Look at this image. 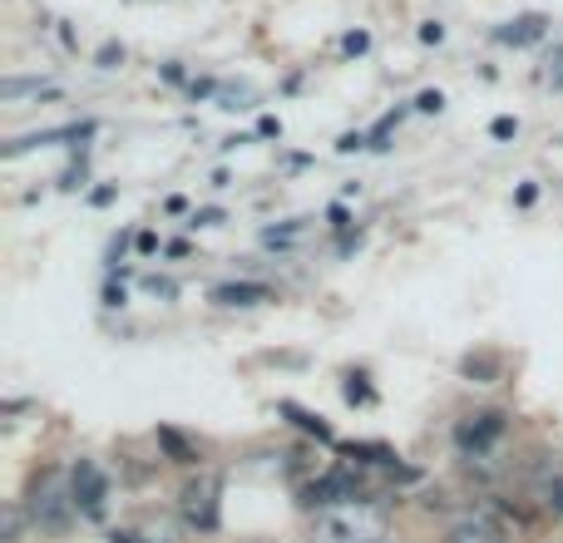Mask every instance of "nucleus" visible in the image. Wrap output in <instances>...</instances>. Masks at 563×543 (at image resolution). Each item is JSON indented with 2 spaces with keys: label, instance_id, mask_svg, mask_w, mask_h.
<instances>
[{
  "label": "nucleus",
  "instance_id": "16",
  "mask_svg": "<svg viewBox=\"0 0 563 543\" xmlns=\"http://www.w3.org/2000/svg\"><path fill=\"white\" fill-rule=\"evenodd\" d=\"M416 109L420 114H440V109H445V95H440V89H426V95L416 99Z\"/></svg>",
  "mask_w": 563,
  "mask_h": 543
},
{
  "label": "nucleus",
  "instance_id": "12",
  "mask_svg": "<svg viewBox=\"0 0 563 543\" xmlns=\"http://www.w3.org/2000/svg\"><path fill=\"white\" fill-rule=\"evenodd\" d=\"M287 410L291 420H297L301 430H307V435H317V440H331V425H321V415H307V410H297V406H282Z\"/></svg>",
  "mask_w": 563,
  "mask_h": 543
},
{
  "label": "nucleus",
  "instance_id": "8",
  "mask_svg": "<svg viewBox=\"0 0 563 543\" xmlns=\"http://www.w3.org/2000/svg\"><path fill=\"white\" fill-rule=\"evenodd\" d=\"M549 25H554L549 15L529 10V15H515V20H505V25H495V45H515V49H525V45H534V40H544V35H549Z\"/></svg>",
  "mask_w": 563,
  "mask_h": 543
},
{
  "label": "nucleus",
  "instance_id": "9",
  "mask_svg": "<svg viewBox=\"0 0 563 543\" xmlns=\"http://www.w3.org/2000/svg\"><path fill=\"white\" fill-rule=\"evenodd\" d=\"M213 301L218 307H267V301H277V291L267 281H223V287H213Z\"/></svg>",
  "mask_w": 563,
  "mask_h": 543
},
{
  "label": "nucleus",
  "instance_id": "21",
  "mask_svg": "<svg viewBox=\"0 0 563 543\" xmlns=\"http://www.w3.org/2000/svg\"><path fill=\"white\" fill-rule=\"evenodd\" d=\"M509 134H519L515 119H495V138H509Z\"/></svg>",
  "mask_w": 563,
  "mask_h": 543
},
{
  "label": "nucleus",
  "instance_id": "15",
  "mask_svg": "<svg viewBox=\"0 0 563 543\" xmlns=\"http://www.w3.org/2000/svg\"><path fill=\"white\" fill-rule=\"evenodd\" d=\"M544 505L554 509V514H563V475H554V479L544 485Z\"/></svg>",
  "mask_w": 563,
  "mask_h": 543
},
{
  "label": "nucleus",
  "instance_id": "20",
  "mask_svg": "<svg viewBox=\"0 0 563 543\" xmlns=\"http://www.w3.org/2000/svg\"><path fill=\"white\" fill-rule=\"evenodd\" d=\"M247 89H223V109H247Z\"/></svg>",
  "mask_w": 563,
  "mask_h": 543
},
{
  "label": "nucleus",
  "instance_id": "2",
  "mask_svg": "<svg viewBox=\"0 0 563 543\" xmlns=\"http://www.w3.org/2000/svg\"><path fill=\"white\" fill-rule=\"evenodd\" d=\"M20 505H25V519L40 539H65L79 519L69 469H45V475H35V485H30V495L20 499Z\"/></svg>",
  "mask_w": 563,
  "mask_h": 543
},
{
  "label": "nucleus",
  "instance_id": "17",
  "mask_svg": "<svg viewBox=\"0 0 563 543\" xmlns=\"http://www.w3.org/2000/svg\"><path fill=\"white\" fill-rule=\"evenodd\" d=\"M346 400H361V406H366V400H371L366 376H346Z\"/></svg>",
  "mask_w": 563,
  "mask_h": 543
},
{
  "label": "nucleus",
  "instance_id": "3",
  "mask_svg": "<svg viewBox=\"0 0 563 543\" xmlns=\"http://www.w3.org/2000/svg\"><path fill=\"white\" fill-rule=\"evenodd\" d=\"M178 514H184L188 529H198V534H213L218 519H223V475L203 469V475L188 479L184 495H178Z\"/></svg>",
  "mask_w": 563,
  "mask_h": 543
},
{
  "label": "nucleus",
  "instance_id": "19",
  "mask_svg": "<svg viewBox=\"0 0 563 543\" xmlns=\"http://www.w3.org/2000/svg\"><path fill=\"white\" fill-rule=\"evenodd\" d=\"M341 49H346V55H361V49H371V35H366V30H356V35L341 40Z\"/></svg>",
  "mask_w": 563,
  "mask_h": 543
},
{
  "label": "nucleus",
  "instance_id": "11",
  "mask_svg": "<svg viewBox=\"0 0 563 543\" xmlns=\"http://www.w3.org/2000/svg\"><path fill=\"white\" fill-rule=\"evenodd\" d=\"M301 233H307V218H297V223H287V228H267L263 243H267V247H291Z\"/></svg>",
  "mask_w": 563,
  "mask_h": 543
},
{
  "label": "nucleus",
  "instance_id": "13",
  "mask_svg": "<svg viewBox=\"0 0 563 543\" xmlns=\"http://www.w3.org/2000/svg\"><path fill=\"white\" fill-rule=\"evenodd\" d=\"M25 505H5V543H20L25 539Z\"/></svg>",
  "mask_w": 563,
  "mask_h": 543
},
{
  "label": "nucleus",
  "instance_id": "5",
  "mask_svg": "<svg viewBox=\"0 0 563 543\" xmlns=\"http://www.w3.org/2000/svg\"><path fill=\"white\" fill-rule=\"evenodd\" d=\"M351 499H366V495H361V475H356V465H336V469H327L321 479H311V485L301 489V505H311V509L351 505Z\"/></svg>",
  "mask_w": 563,
  "mask_h": 543
},
{
  "label": "nucleus",
  "instance_id": "22",
  "mask_svg": "<svg viewBox=\"0 0 563 543\" xmlns=\"http://www.w3.org/2000/svg\"><path fill=\"white\" fill-rule=\"evenodd\" d=\"M420 40H426V45H440V40H445V30H440V25H426V30H420Z\"/></svg>",
  "mask_w": 563,
  "mask_h": 543
},
{
  "label": "nucleus",
  "instance_id": "4",
  "mask_svg": "<svg viewBox=\"0 0 563 543\" xmlns=\"http://www.w3.org/2000/svg\"><path fill=\"white\" fill-rule=\"evenodd\" d=\"M509 435V415L505 410H475V415H465L455 425V450L475 465V459H489L495 455V445Z\"/></svg>",
  "mask_w": 563,
  "mask_h": 543
},
{
  "label": "nucleus",
  "instance_id": "1",
  "mask_svg": "<svg viewBox=\"0 0 563 543\" xmlns=\"http://www.w3.org/2000/svg\"><path fill=\"white\" fill-rule=\"evenodd\" d=\"M311 543H390V514L376 499L331 505L311 519Z\"/></svg>",
  "mask_w": 563,
  "mask_h": 543
},
{
  "label": "nucleus",
  "instance_id": "6",
  "mask_svg": "<svg viewBox=\"0 0 563 543\" xmlns=\"http://www.w3.org/2000/svg\"><path fill=\"white\" fill-rule=\"evenodd\" d=\"M509 524L495 514V509H465L455 524L445 529V543H509Z\"/></svg>",
  "mask_w": 563,
  "mask_h": 543
},
{
  "label": "nucleus",
  "instance_id": "10",
  "mask_svg": "<svg viewBox=\"0 0 563 543\" xmlns=\"http://www.w3.org/2000/svg\"><path fill=\"white\" fill-rule=\"evenodd\" d=\"M0 95H5V104H20V99H55L59 85H55V79H20V75H10L5 85H0Z\"/></svg>",
  "mask_w": 563,
  "mask_h": 543
},
{
  "label": "nucleus",
  "instance_id": "14",
  "mask_svg": "<svg viewBox=\"0 0 563 543\" xmlns=\"http://www.w3.org/2000/svg\"><path fill=\"white\" fill-rule=\"evenodd\" d=\"M544 85L563 89V45H554V49H549V59H544Z\"/></svg>",
  "mask_w": 563,
  "mask_h": 543
},
{
  "label": "nucleus",
  "instance_id": "7",
  "mask_svg": "<svg viewBox=\"0 0 563 543\" xmlns=\"http://www.w3.org/2000/svg\"><path fill=\"white\" fill-rule=\"evenodd\" d=\"M69 485H75V505L85 519H104V499H109V479L95 459H75L69 465Z\"/></svg>",
  "mask_w": 563,
  "mask_h": 543
},
{
  "label": "nucleus",
  "instance_id": "18",
  "mask_svg": "<svg viewBox=\"0 0 563 543\" xmlns=\"http://www.w3.org/2000/svg\"><path fill=\"white\" fill-rule=\"evenodd\" d=\"M144 287L154 291V297H168V301L178 297V287H174V281H168V277H144Z\"/></svg>",
  "mask_w": 563,
  "mask_h": 543
}]
</instances>
